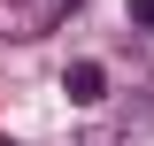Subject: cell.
Instances as JSON below:
<instances>
[{"label": "cell", "mask_w": 154, "mask_h": 146, "mask_svg": "<svg viewBox=\"0 0 154 146\" xmlns=\"http://www.w3.org/2000/svg\"><path fill=\"white\" fill-rule=\"evenodd\" d=\"M62 92H69L77 108H100V100H108V69H100V62H69V69H62Z\"/></svg>", "instance_id": "6da1fadb"}, {"label": "cell", "mask_w": 154, "mask_h": 146, "mask_svg": "<svg viewBox=\"0 0 154 146\" xmlns=\"http://www.w3.org/2000/svg\"><path fill=\"white\" fill-rule=\"evenodd\" d=\"M131 23H139V31H154V0H131Z\"/></svg>", "instance_id": "3957f363"}, {"label": "cell", "mask_w": 154, "mask_h": 146, "mask_svg": "<svg viewBox=\"0 0 154 146\" xmlns=\"http://www.w3.org/2000/svg\"><path fill=\"white\" fill-rule=\"evenodd\" d=\"M77 0H31V23H54V16H69Z\"/></svg>", "instance_id": "7a4b0ae2"}, {"label": "cell", "mask_w": 154, "mask_h": 146, "mask_svg": "<svg viewBox=\"0 0 154 146\" xmlns=\"http://www.w3.org/2000/svg\"><path fill=\"white\" fill-rule=\"evenodd\" d=\"M0 146H8V138H0Z\"/></svg>", "instance_id": "277c9868"}]
</instances>
